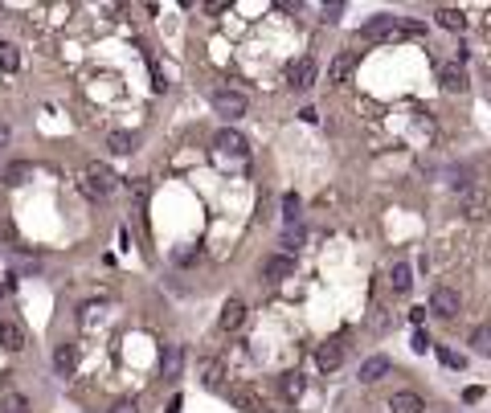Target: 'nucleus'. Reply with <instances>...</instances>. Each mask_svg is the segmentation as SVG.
<instances>
[{
  "label": "nucleus",
  "instance_id": "nucleus-30",
  "mask_svg": "<svg viewBox=\"0 0 491 413\" xmlns=\"http://www.w3.org/2000/svg\"><path fill=\"white\" fill-rule=\"evenodd\" d=\"M197 258H201V250H197V246H184V250H177V254H172V262H177V266H193Z\"/></svg>",
  "mask_w": 491,
  "mask_h": 413
},
{
  "label": "nucleus",
  "instance_id": "nucleus-35",
  "mask_svg": "<svg viewBox=\"0 0 491 413\" xmlns=\"http://www.w3.org/2000/svg\"><path fill=\"white\" fill-rule=\"evenodd\" d=\"M8 139H12V131H8V123H0V147H8Z\"/></svg>",
  "mask_w": 491,
  "mask_h": 413
},
{
  "label": "nucleus",
  "instance_id": "nucleus-12",
  "mask_svg": "<svg viewBox=\"0 0 491 413\" xmlns=\"http://www.w3.org/2000/svg\"><path fill=\"white\" fill-rule=\"evenodd\" d=\"M0 348L4 352H21L25 348V327L17 320H0Z\"/></svg>",
  "mask_w": 491,
  "mask_h": 413
},
{
  "label": "nucleus",
  "instance_id": "nucleus-20",
  "mask_svg": "<svg viewBox=\"0 0 491 413\" xmlns=\"http://www.w3.org/2000/svg\"><path fill=\"white\" fill-rule=\"evenodd\" d=\"M389 286H393L398 295H405V291L413 286V266H409V262H398V266L389 270Z\"/></svg>",
  "mask_w": 491,
  "mask_h": 413
},
{
  "label": "nucleus",
  "instance_id": "nucleus-7",
  "mask_svg": "<svg viewBox=\"0 0 491 413\" xmlns=\"http://www.w3.org/2000/svg\"><path fill=\"white\" fill-rule=\"evenodd\" d=\"M213 111L225 119H242L246 115V94L238 91H213Z\"/></svg>",
  "mask_w": 491,
  "mask_h": 413
},
{
  "label": "nucleus",
  "instance_id": "nucleus-10",
  "mask_svg": "<svg viewBox=\"0 0 491 413\" xmlns=\"http://www.w3.org/2000/svg\"><path fill=\"white\" fill-rule=\"evenodd\" d=\"M180 368H184V348H180V344H164V352H160V372H164V380H177Z\"/></svg>",
  "mask_w": 491,
  "mask_h": 413
},
{
  "label": "nucleus",
  "instance_id": "nucleus-26",
  "mask_svg": "<svg viewBox=\"0 0 491 413\" xmlns=\"http://www.w3.org/2000/svg\"><path fill=\"white\" fill-rule=\"evenodd\" d=\"M17 66H21V53H17V46L0 42V70H17Z\"/></svg>",
  "mask_w": 491,
  "mask_h": 413
},
{
  "label": "nucleus",
  "instance_id": "nucleus-13",
  "mask_svg": "<svg viewBox=\"0 0 491 413\" xmlns=\"http://www.w3.org/2000/svg\"><path fill=\"white\" fill-rule=\"evenodd\" d=\"M291 270H295V258H291V254H270L267 262H262V278H270V282L287 278Z\"/></svg>",
  "mask_w": 491,
  "mask_h": 413
},
{
  "label": "nucleus",
  "instance_id": "nucleus-2",
  "mask_svg": "<svg viewBox=\"0 0 491 413\" xmlns=\"http://www.w3.org/2000/svg\"><path fill=\"white\" fill-rule=\"evenodd\" d=\"M315 74H319V66H315L312 53H303V57H295L291 66H287V86L291 91H307L315 82Z\"/></svg>",
  "mask_w": 491,
  "mask_h": 413
},
{
  "label": "nucleus",
  "instance_id": "nucleus-15",
  "mask_svg": "<svg viewBox=\"0 0 491 413\" xmlns=\"http://www.w3.org/2000/svg\"><path fill=\"white\" fill-rule=\"evenodd\" d=\"M303 389H307V376H303V372H283V376H278V393H283L287 401H299Z\"/></svg>",
  "mask_w": 491,
  "mask_h": 413
},
{
  "label": "nucleus",
  "instance_id": "nucleus-24",
  "mask_svg": "<svg viewBox=\"0 0 491 413\" xmlns=\"http://www.w3.org/2000/svg\"><path fill=\"white\" fill-rule=\"evenodd\" d=\"M0 413H29V397L25 393H4L0 397Z\"/></svg>",
  "mask_w": 491,
  "mask_h": 413
},
{
  "label": "nucleus",
  "instance_id": "nucleus-27",
  "mask_svg": "<svg viewBox=\"0 0 491 413\" xmlns=\"http://www.w3.org/2000/svg\"><path fill=\"white\" fill-rule=\"evenodd\" d=\"M438 360H443L447 368H467V356L454 352V348H438Z\"/></svg>",
  "mask_w": 491,
  "mask_h": 413
},
{
  "label": "nucleus",
  "instance_id": "nucleus-8",
  "mask_svg": "<svg viewBox=\"0 0 491 413\" xmlns=\"http://www.w3.org/2000/svg\"><path fill=\"white\" fill-rule=\"evenodd\" d=\"M443 181H447L450 188H458V192L479 188V184H475V168H471V164H447V168H443Z\"/></svg>",
  "mask_w": 491,
  "mask_h": 413
},
{
  "label": "nucleus",
  "instance_id": "nucleus-21",
  "mask_svg": "<svg viewBox=\"0 0 491 413\" xmlns=\"http://www.w3.org/2000/svg\"><path fill=\"white\" fill-rule=\"evenodd\" d=\"M434 21H438L443 29H450V33H463V29H467V17H463L458 8H438V12H434Z\"/></svg>",
  "mask_w": 491,
  "mask_h": 413
},
{
  "label": "nucleus",
  "instance_id": "nucleus-32",
  "mask_svg": "<svg viewBox=\"0 0 491 413\" xmlns=\"http://www.w3.org/2000/svg\"><path fill=\"white\" fill-rule=\"evenodd\" d=\"M340 12H344V4H340V0L323 4V21H340Z\"/></svg>",
  "mask_w": 491,
  "mask_h": 413
},
{
  "label": "nucleus",
  "instance_id": "nucleus-3",
  "mask_svg": "<svg viewBox=\"0 0 491 413\" xmlns=\"http://www.w3.org/2000/svg\"><path fill=\"white\" fill-rule=\"evenodd\" d=\"M458 209H463V217H471V221H488V217H491V192H488V188H471V192H463Z\"/></svg>",
  "mask_w": 491,
  "mask_h": 413
},
{
  "label": "nucleus",
  "instance_id": "nucleus-17",
  "mask_svg": "<svg viewBox=\"0 0 491 413\" xmlns=\"http://www.w3.org/2000/svg\"><path fill=\"white\" fill-rule=\"evenodd\" d=\"M107 147H111L115 156H132L135 147H139V136H135V131H111V136H107Z\"/></svg>",
  "mask_w": 491,
  "mask_h": 413
},
{
  "label": "nucleus",
  "instance_id": "nucleus-29",
  "mask_svg": "<svg viewBox=\"0 0 491 413\" xmlns=\"http://www.w3.org/2000/svg\"><path fill=\"white\" fill-rule=\"evenodd\" d=\"M25 176H29V164H8L4 168V181L8 184H25Z\"/></svg>",
  "mask_w": 491,
  "mask_h": 413
},
{
  "label": "nucleus",
  "instance_id": "nucleus-19",
  "mask_svg": "<svg viewBox=\"0 0 491 413\" xmlns=\"http://www.w3.org/2000/svg\"><path fill=\"white\" fill-rule=\"evenodd\" d=\"M443 86H447V91H467V70H463V66H458V62H447V66H443Z\"/></svg>",
  "mask_w": 491,
  "mask_h": 413
},
{
  "label": "nucleus",
  "instance_id": "nucleus-18",
  "mask_svg": "<svg viewBox=\"0 0 491 413\" xmlns=\"http://www.w3.org/2000/svg\"><path fill=\"white\" fill-rule=\"evenodd\" d=\"M385 372H389V360H385V356H368V360L360 365V380H364V385H377V380H385Z\"/></svg>",
  "mask_w": 491,
  "mask_h": 413
},
{
  "label": "nucleus",
  "instance_id": "nucleus-4",
  "mask_svg": "<svg viewBox=\"0 0 491 413\" xmlns=\"http://www.w3.org/2000/svg\"><path fill=\"white\" fill-rule=\"evenodd\" d=\"M430 311H434V315H443V320H454V315L463 311L458 291H454V286H434V291H430Z\"/></svg>",
  "mask_w": 491,
  "mask_h": 413
},
{
  "label": "nucleus",
  "instance_id": "nucleus-14",
  "mask_svg": "<svg viewBox=\"0 0 491 413\" xmlns=\"http://www.w3.org/2000/svg\"><path fill=\"white\" fill-rule=\"evenodd\" d=\"M213 143L222 147L225 156H246V136H242V131H233V127H222V131L213 136Z\"/></svg>",
  "mask_w": 491,
  "mask_h": 413
},
{
  "label": "nucleus",
  "instance_id": "nucleus-9",
  "mask_svg": "<svg viewBox=\"0 0 491 413\" xmlns=\"http://www.w3.org/2000/svg\"><path fill=\"white\" fill-rule=\"evenodd\" d=\"M49 365H53L57 376H74V368H78V352H74V344H57L53 356H49Z\"/></svg>",
  "mask_w": 491,
  "mask_h": 413
},
{
  "label": "nucleus",
  "instance_id": "nucleus-31",
  "mask_svg": "<svg viewBox=\"0 0 491 413\" xmlns=\"http://www.w3.org/2000/svg\"><path fill=\"white\" fill-rule=\"evenodd\" d=\"M368 327H373V331H389V311H385V307H377V311L368 315Z\"/></svg>",
  "mask_w": 491,
  "mask_h": 413
},
{
  "label": "nucleus",
  "instance_id": "nucleus-34",
  "mask_svg": "<svg viewBox=\"0 0 491 413\" xmlns=\"http://www.w3.org/2000/svg\"><path fill=\"white\" fill-rule=\"evenodd\" d=\"M479 397H483V389H467V393H463V401H467V405H475Z\"/></svg>",
  "mask_w": 491,
  "mask_h": 413
},
{
  "label": "nucleus",
  "instance_id": "nucleus-22",
  "mask_svg": "<svg viewBox=\"0 0 491 413\" xmlns=\"http://www.w3.org/2000/svg\"><path fill=\"white\" fill-rule=\"evenodd\" d=\"M299 217H303V205H299V196H295V192H287V196H283V221H287V230H295V226H299Z\"/></svg>",
  "mask_w": 491,
  "mask_h": 413
},
{
  "label": "nucleus",
  "instance_id": "nucleus-5",
  "mask_svg": "<svg viewBox=\"0 0 491 413\" xmlns=\"http://www.w3.org/2000/svg\"><path fill=\"white\" fill-rule=\"evenodd\" d=\"M360 33H364L368 42H373V37H377V42H385V37H398V33H402V25H398V17H393V12H377L373 21H364V29H360Z\"/></svg>",
  "mask_w": 491,
  "mask_h": 413
},
{
  "label": "nucleus",
  "instance_id": "nucleus-1",
  "mask_svg": "<svg viewBox=\"0 0 491 413\" xmlns=\"http://www.w3.org/2000/svg\"><path fill=\"white\" fill-rule=\"evenodd\" d=\"M119 188V176L107 168V164H98V160H90L87 168H82V192H87L90 201H107L111 192Z\"/></svg>",
  "mask_w": 491,
  "mask_h": 413
},
{
  "label": "nucleus",
  "instance_id": "nucleus-36",
  "mask_svg": "<svg viewBox=\"0 0 491 413\" xmlns=\"http://www.w3.org/2000/svg\"><path fill=\"white\" fill-rule=\"evenodd\" d=\"M111 413H135V405H132V401H119V405H115Z\"/></svg>",
  "mask_w": 491,
  "mask_h": 413
},
{
  "label": "nucleus",
  "instance_id": "nucleus-11",
  "mask_svg": "<svg viewBox=\"0 0 491 413\" xmlns=\"http://www.w3.org/2000/svg\"><path fill=\"white\" fill-rule=\"evenodd\" d=\"M389 413H426V401H422V393L402 389V393L389 397Z\"/></svg>",
  "mask_w": 491,
  "mask_h": 413
},
{
  "label": "nucleus",
  "instance_id": "nucleus-28",
  "mask_svg": "<svg viewBox=\"0 0 491 413\" xmlns=\"http://www.w3.org/2000/svg\"><path fill=\"white\" fill-rule=\"evenodd\" d=\"M348 70H352V53H340V57L332 62V82H340Z\"/></svg>",
  "mask_w": 491,
  "mask_h": 413
},
{
  "label": "nucleus",
  "instance_id": "nucleus-25",
  "mask_svg": "<svg viewBox=\"0 0 491 413\" xmlns=\"http://www.w3.org/2000/svg\"><path fill=\"white\" fill-rule=\"evenodd\" d=\"M303 241H307V233L299 230V226H295V230H287V233H283V250H287V254L303 250Z\"/></svg>",
  "mask_w": 491,
  "mask_h": 413
},
{
  "label": "nucleus",
  "instance_id": "nucleus-33",
  "mask_svg": "<svg viewBox=\"0 0 491 413\" xmlns=\"http://www.w3.org/2000/svg\"><path fill=\"white\" fill-rule=\"evenodd\" d=\"M413 352H430V340H426V336H422V331H418V336H413Z\"/></svg>",
  "mask_w": 491,
  "mask_h": 413
},
{
  "label": "nucleus",
  "instance_id": "nucleus-23",
  "mask_svg": "<svg viewBox=\"0 0 491 413\" xmlns=\"http://www.w3.org/2000/svg\"><path fill=\"white\" fill-rule=\"evenodd\" d=\"M471 348H475L479 356H491V323H479V327L471 331Z\"/></svg>",
  "mask_w": 491,
  "mask_h": 413
},
{
  "label": "nucleus",
  "instance_id": "nucleus-6",
  "mask_svg": "<svg viewBox=\"0 0 491 413\" xmlns=\"http://www.w3.org/2000/svg\"><path fill=\"white\" fill-rule=\"evenodd\" d=\"M340 365H344V340H323L315 348V368L319 372H336Z\"/></svg>",
  "mask_w": 491,
  "mask_h": 413
},
{
  "label": "nucleus",
  "instance_id": "nucleus-16",
  "mask_svg": "<svg viewBox=\"0 0 491 413\" xmlns=\"http://www.w3.org/2000/svg\"><path fill=\"white\" fill-rule=\"evenodd\" d=\"M242 323H246V303L242 299H229L222 307V331H238Z\"/></svg>",
  "mask_w": 491,
  "mask_h": 413
}]
</instances>
